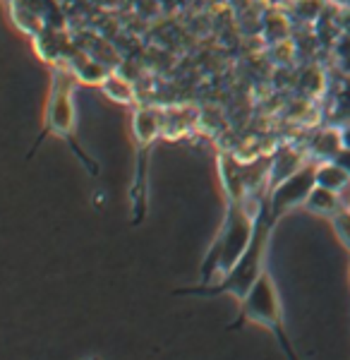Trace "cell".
Wrapping results in <instances>:
<instances>
[{
    "mask_svg": "<svg viewBox=\"0 0 350 360\" xmlns=\"http://www.w3.org/2000/svg\"><path fill=\"white\" fill-rule=\"evenodd\" d=\"M348 209H350V205H348Z\"/></svg>",
    "mask_w": 350,
    "mask_h": 360,
    "instance_id": "12",
    "label": "cell"
},
{
    "mask_svg": "<svg viewBox=\"0 0 350 360\" xmlns=\"http://www.w3.org/2000/svg\"><path fill=\"white\" fill-rule=\"evenodd\" d=\"M245 324H259V327L269 329V332L278 339L281 351L285 353V356H288L290 360H297L295 351H293V344H290L288 332H285V324H283L281 295H278L276 281H273V276L266 269L257 276V281L252 283L249 293L240 300L238 319L228 324V332L242 329Z\"/></svg>",
    "mask_w": 350,
    "mask_h": 360,
    "instance_id": "3",
    "label": "cell"
},
{
    "mask_svg": "<svg viewBox=\"0 0 350 360\" xmlns=\"http://www.w3.org/2000/svg\"><path fill=\"white\" fill-rule=\"evenodd\" d=\"M331 226H334V233L338 236L341 245L350 252V209L343 207L341 212H336L334 217L329 219Z\"/></svg>",
    "mask_w": 350,
    "mask_h": 360,
    "instance_id": "9",
    "label": "cell"
},
{
    "mask_svg": "<svg viewBox=\"0 0 350 360\" xmlns=\"http://www.w3.org/2000/svg\"><path fill=\"white\" fill-rule=\"evenodd\" d=\"M314 185H317V164H305L293 176H288L281 183H276L273 188L266 190V195H269L271 221L278 224L288 212L305 205Z\"/></svg>",
    "mask_w": 350,
    "mask_h": 360,
    "instance_id": "5",
    "label": "cell"
},
{
    "mask_svg": "<svg viewBox=\"0 0 350 360\" xmlns=\"http://www.w3.org/2000/svg\"><path fill=\"white\" fill-rule=\"evenodd\" d=\"M343 207L346 205L341 202L338 193L324 188V185H314L307 202L302 205V209H307L310 214H317V217H326V219H331L336 212H341Z\"/></svg>",
    "mask_w": 350,
    "mask_h": 360,
    "instance_id": "6",
    "label": "cell"
},
{
    "mask_svg": "<svg viewBox=\"0 0 350 360\" xmlns=\"http://www.w3.org/2000/svg\"><path fill=\"white\" fill-rule=\"evenodd\" d=\"M341 144H343V149H348L350 152V125L341 130Z\"/></svg>",
    "mask_w": 350,
    "mask_h": 360,
    "instance_id": "10",
    "label": "cell"
},
{
    "mask_svg": "<svg viewBox=\"0 0 350 360\" xmlns=\"http://www.w3.org/2000/svg\"><path fill=\"white\" fill-rule=\"evenodd\" d=\"M161 135V115L154 108L139 106L132 115V137H135V176L130 185V214L132 226H139L149 207V156Z\"/></svg>",
    "mask_w": 350,
    "mask_h": 360,
    "instance_id": "4",
    "label": "cell"
},
{
    "mask_svg": "<svg viewBox=\"0 0 350 360\" xmlns=\"http://www.w3.org/2000/svg\"><path fill=\"white\" fill-rule=\"evenodd\" d=\"M98 86H101L103 94H106L108 98H113V101H118V103H125V106H130V103L137 101L135 86L127 82L122 75L113 72V70H110V72L106 75V79H103Z\"/></svg>",
    "mask_w": 350,
    "mask_h": 360,
    "instance_id": "8",
    "label": "cell"
},
{
    "mask_svg": "<svg viewBox=\"0 0 350 360\" xmlns=\"http://www.w3.org/2000/svg\"><path fill=\"white\" fill-rule=\"evenodd\" d=\"M317 185L334 190V193H343L350 185V171L341 161L336 159H326L317 164Z\"/></svg>",
    "mask_w": 350,
    "mask_h": 360,
    "instance_id": "7",
    "label": "cell"
},
{
    "mask_svg": "<svg viewBox=\"0 0 350 360\" xmlns=\"http://www.w3.org/2000/svg\"><path fill=\"white\" fill-rule=\"evenodd\" d=\"M221 183L226 190V219L216 240L209 248V255L202 262V283L221 281L228 271L242 259L254 236L257 209H247V197L252 190L247 188V180L242 178V168L233 161L228 154H219ZM261 200V197H259Z\"/></svg>",
    "mask_w": 350,
    "mask_h": 360,
    "instance_id": "1",
    "label": "cell"
},
{
    "mask_svg": "<svg viewBox=\"0 0 350 360\" xmlns=\"http://www.w3.org/2000/svg\"><path fill=\"white\" fill-rule=\"evenodd\" d=\"M331 3H336V5H343L346 10H350V0H331Z\"/></svg>",
    "mask_w": 350,
    "mask_h": 360,
    "instance_id": "11",
    "label": "cell"
},
{
    "mask_svg": "<svg viewBox=\"0 0 350 360\" xmlns=\"http://www.w3.org/2000/svg\"><path fill=\"white\" fill-rule=\"evenodd\" d=\"M79 79L74 77V72L70 68H58L53 70V79H51V89L48 96H46V108H44V127L37 135V142H34L32 152L27 154V159H32L34 152L39 149V144L44 142L46 135H56L58 139L67 144L72 149V154L82 161V166L91 173V176H98V164L89 156L84 147L77 139V113H74V84Z\"/></svg>",
    "mask_w": 350,
    "mask_h": 360,
    "instance_id": "2",
    "label": "cell"
}]
</instances>
